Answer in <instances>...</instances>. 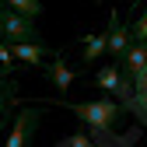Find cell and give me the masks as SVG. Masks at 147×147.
I'll return each mask as SVG.
<instances>
[{
  "instance_id": "cell-20",
  "label": "cell",
  "mask_w": 147,
  "mask_h": 147,
  "mask_svg": "<svg viewBox=\"0 0 147 147\" xmlns=\"http://www.w3.org/2000/svg\"><path fill=\"white\" fill-rule=\"evenodd\" d=\"M0 14H4V0H0Z\"/></svg>"
},
{
  "instance_id": "cell-8",
  "label": "cell",
  "mask_w": 147,
  "mask_h": 147,
  "mask_svg": "<svg viewBox=\"0 0 147 147\" xmlns=\"http://www.w3.org/2000/svg\"><path fill=\"white\" fill-rule=\"evenodd\" d=\"M11 49H14L18 63H25V67H42L46 63V46H42V39L39 42H11Z\"/></svg>"
},
{
  "instance_id": "cell-19",
  "label": "cell",
  "mask_w": 147,
  "mask_h": 147,
  "mask_svg": "<svg viewBox=\"0 0 147 147\" xmlns=\"http://www.w3.org/2000/svg\"><path fill=\"white\" fill-rule=\"evenodd\" d=\"M137 4H144V0H133V14H137Z\"/></svg>"
},
{
  "instance_id": "cell-4",
  "label": "cell",
  "mask_w": 147,
  "mask_h": 147,
  "mask_svg": "<svg viewBox=\"0 0 147 147\" xmlns=\"http://www.w3.org/2000/svg\"><path fill=\"white\" fill-rule=\"evenodd\" d=\"M4 28H7V42H39V32H35L32 18L14 11V7H4Z\"/></svg>"
},
{
  "instance_id": "cell-16",
  "label": "cell",
  "mask_w": 147,
  "mask_h": 147,
  "mask_svg": "<svg viewBox=\"0 0 147 147\" xmlns=\"http://www.w3.org/2000/svg\"><path fill=\"white\" fill-rule=\"evenodd\" d=\"M63 147H95V144H91L88 137H81V133H77V137H70V140H67Z\"/></svg>"
},
{
  "instance_id": "cell-13",
  "label": "cell",
  "mask_w": 147,
  "mask_h": 147,
  "mask_svg": "<svg viewBox=\"0 0 147 147\" xmlns=\"http://www.w3.org/2000/svg\"><path fill=\"white\" fill-rule=\"evenodd\" d=\"M0 63H4V70H7V74H14V63H18V56H14V49H11V42H7V39L0 42Z\"/></svg>"
},
{
  "instance_id": "cell-15",
  "label": "cell",
  "mask_w": 147,
  "mask_h": 147,
  "mask_svg": "<svg viewBox=\"0 0 147 147\" xmlns=\"http://www.w3.org/2000/svg\"><path fill=\"white\" fill-rule=\"evenodd\" d=\"M133 88H137V95H140V98L147 102V70H144V74H140V77L133 81Z\"/></svg>"
},
{
  "instance_id": "cell-7",
  "label": "cell",
  "mask_w": 147,
  "mask_h": 147,
  "mask_svg": "<svg viewBox=\"0 0 147 147\" xmlns=\"http://www.w3.org/2000/svg\"><path fill=\"white\" fill-rule=\"evenodd\" d=\"M42 77H49L53 84H56V91H60V95H67V91H70V84H74V70L67 67L63 53H56V56H53V63L46 67V74H42Z\"/></svg>"
},
{
  "instance_id": "cell-6",
  "label": "cell",
  "mask_w": 147,
  "mask_h": 147,
  "mask_svg": "<svg viewBox=\"0 0 147 147\" xmlns=\"http://www.w3.org/2000/svg\"><path fill=\"white\" fill-rule=\"evenodd\" d=\"M130 42H133L130 25H123L119 14L112 11V14H109V53H112V56H123V53L130 49Z\"/></svg>"
},
{
  "instance_id": "cell-14",
  "label": "cell",
  "mask_w": 147,
  "mask_h": 147,
  "mask_svg": "<svg viewBox=\"0 0 147 147\" xmlns=\"http://www.w3.org/2000/svg\"><path fill=\"white\" fill-rule=\"evenodd\" d=\"M130 32H133V42H147V11L130 25Z\"/></svg>"
},
{
  "instance_id": "cell-1",
  "label": "cell",
  "mask_w": 147,
  "mask_h": 147,
  "mask_svg": "<svg viewBox=\"0 0 147 147\" xmlns=\"http://www.w3.org/2000/svg\"><path fill=\"white\" fill-rule=\"evenodd\" d=\"M46 102H49V98H46ZM49 105H63V109H70L74 116H81V119L91 126V137H95V140H105L109 130L116 126V119L123 116V102H119L116 95H105V98H98V102H67V98H60V102H49Z\"/></svg>"
},
{
  "instance_id": "cell-5",
  "label": "cell",
  "mask_w": 147,
  "mask_h": 147,
  "mask_svg": "<svg viewBox=\"0 0 147 147\" xmlns=\"http://www.w3.org/2000/svg\"><path fill=\"white\" fill-rule=\"evenodd\" d=\"M119 67H123V74L130 81H137L147 70V42H130V49L119 56Z\"/></svg>"
},
{
  "instance_id": "cell-12",
  "label": "cell",
  "mask_w": 147,
  "mask_h": 147,
  "mask_svg": "<svg viewBox=\"0 0 147 147\" xmlns=\"http://www.w3.org/2000/svg\"><path fill=\"white\" fill-rule=\"evenodd\" d=\"M7 7H14V11H21V14H28V18H39L42 14V4L39 0H4Z\"/></svg>"
},
{
  "instance_id": "cell-11",
  "label": "cell",
  "mask_w": 147,
  "mask_h": 147,
  "mask_svg": "<svg viewBox=\"0 0 147 147\" xmlns=\"http://www.w3.org/2000/svg\"><path fill=\"white\" fill-rule=\"evenodd\" d=\"M123 109H126V112H133V116H137V119L147 126V102L137 95V91H133V98H126V102H123Z\"/></svg>"
},
{
  "instance_id": "cell-3",
  "label": "cell",
  "mask_w": 147,
  "mask_h": 147,
  "mask_svg": "<svg viewBox=\"0 0 147 147\" xmlns=\"http://www.w3.org/2000/svg\"><path fill=\"white\" fill-rule=\"evenodd\" d=\"M95 84L102 88V91H109V95H116L119 102H126V98H133V81L123 74V67H102L98 74H95Z\"/></svg>"
},
{
  "instance_id": "cell-10",
  "label": "cell",
  "mask_w": 147,
  "mask_h": 147,
  "mask_svg": "<svg viewBox=\"0 0 147 147\" xmlns=\"http://www.w3.org/2000/svg\"><path fill=\"white\" fill-rule=\"evenodd\" d=\"M11 105H14V81H4L0 84V130H4V123H7Z\"/></svg>"
},
{
  "instance_id": "cell-2",
  "label": "cell",
  "mask_w": 147,
  "mask_h": 147,
  "mask_svg": "<svg viewBox=\"0 0 147 147\" xmlns=\"http://www.w3.org/2000/svg\"><path fill=\"white\" fill-rule=\"evenodd\" d=\"M42 119V109H21L7 133V144L4 147H32V137H35V126Z\"/></svg>"
},
{
  "instance_id": "cell-18",
  "label": "cell",
  "mask_w": 147,
  "mask_h": 147,
  "mask_svg": "<svg viewBox=\"0 0 147 147\" xmlns=\"http://www.w3.org/2000/svg\"><path fill=\"white\" fill-rule=\"evenodd\" d=\"M7 81V70H4V63H0V84H4Z\"/></svg>"
},
{
  "instance_id": "cell-17",
  "label": "cell",
  "mask_w": 147,
  "mask_h": 147,
  "mask_svg": "<svg viewBox=\"0 0 147 147\" xmlns=\"http://www.w3.org/2000/svg\"><path fill=\"white\" fill-rule=\"evenodd\" d=\"M7 39V28H4V14H0V42Z\"/></svg>"
},
{
  "instance_id": "cell-9",
  "label": "cell",
  "mask_w": 147,
  "mask_h": 147,
  "mask_svg": "<svg viewBox=\"0 0 147 147\" xmlns=\"http://www.w3.org/2000/svg\"><path fill=\"white\" fill-rule=\"evenodd\" d=\"M81 63H95L102 53H109V32H98V35H84L81 39Z\"/></svg>"
}]
</instances>
